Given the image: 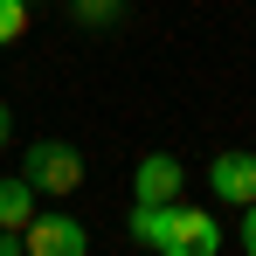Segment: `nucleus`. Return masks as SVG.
Listing matches in <instances>:
<instances>
[{"instance_id":"8","label":"nucleus","mask_w":256,"mask_h":256,"mask_svg":"<svg viewBox=\"0 0 256 256\" xmlns=\"http://www.w3.org/2000/svg\"><path fill=\"white\" fill-rule=\"evenodd\" d=\"M70 7H76V21H84V28H111L125 0H70Z\"/></svg>"},{"instance_id":"6","label":"nucleus","mask_w":256,"mask_h":256,"mask_svg":"<svg viewBox=\"0 0 256 256\" xmlns=\"http://www.w3.org/2000/svg\"><path fill=\"white\" fill-rule=\"evenodd\" d=\"M35 201H42V194H35L21 173H7V180H0V228H14V236H21V228L35 222Z\"/></svg>"},{"instance_id":"2","label":"nucleus","mask_w":256,"mask_h":256,"mask_svg":"<svg viewBox=\"0 0 256 256\" xmlns=\"http://www.w3.org/2000/svg\"><path fill=\"white\" fill-rule=\"evenodd\" d=\"M21 180L35 194H76L84 187V152L62 138H28L21 146Z\"/></svg>"},{"instance_id":"11","label":"nucleus","mask_w":256,"mask_h":256,"mask_svg":"<svg viewBox=\"0 0 256 256\" xmlns=\"http://www.w3.org/2000/svg\"><path fill=\"white\" fill-rule=\"evenodd\" d=\"M0 256H21V236L14 228H0Z\"/></svg>"},{"instance_id":"1","label":"nucleus","mask_w":256,"mask_h":256,"mask_svg":"<svg viewBox=\"0 0 256 256\" xmlns=\"http://www.w3.org/2000/svg\"><path fill=\"white\" fill-rule=\"evenodd\" d=\"M132 242H146L160 256H214L222 222L208 208H187V201H132Z\"/></svg>"},{"instance_id":"5","label":"nucleus","mask_w":256,"mask_h":256,"mask_svg":"<svg viewBox=\"0 0 256 256\" xmlns=\"http://www.w3.org/2000/svg\"><path fill=\"white\" fill-rule=\"evenodd\" d=\"M180 187H187L180 152H146L138 173H132V201H180Z\"/></svg>"},{"instance_id":"9","label":"nucleus","mask_w":256,"mask_h":256,"mask_svg":"<svg viewBox=\"0 0 256 256\" xmlns=\"http://www.w3.org/2000/svg\"><path fill=\"white\" fill-rule=\"evenodd\" d=\"M242 256H256V201L242 208Z\"/></svg>"},{"instance_id":"10","label":"nucleus","mask_w":256,"mask_h":256,"mask_svg":"<svg viewBox=\"0 0 256 256\" xmlns=\"http://www.w3.org/2000/svg\"><path fill=\"white\" fill-rule=\"evenodd\" d=\"M7 146H14V111L0 104V152H7Z\"/></svg>"},{"instance_id":"7","label":"nucleus","mask_w":256,"mask_h":256,"mask_svg":"<svg viewBox=\"0 0 256 256\" xmlns=\"http://www.w3.org/2000/svg\"><path fill=\"white\" fill-rule=\"evenodd\" d=\"M28 35V0H0V48Z\"/></svg>"},{"instance_id":"3","label":"nucleus","mask_w":256,"mask_h":256,"mask_svg":"<svg viewBox=\"0 0 256 256\" xmlns=\"http://www.w3.org/2000/svg\"><path fill=\"white\" fill-rule=\"evenodd\" d=\"M84 250H90V236H84L76 214H42L35 208V222L21 228V256H84Z\"/></svg>"},{"instance_id":"4","label":"nucleus","mask_w":256,"mask_h":256,"mask_svg":"<svg viewBox=\"0 0 256 256\" xmlns=\"http://www.w3.org/2000/svg\"><path fill=\"white\" fill-rule=\"evenodd\" d=\"M208 194L214 201H228V208H250L256 201V152H214V166H208Z\"/></svg>"}]
</instances>
